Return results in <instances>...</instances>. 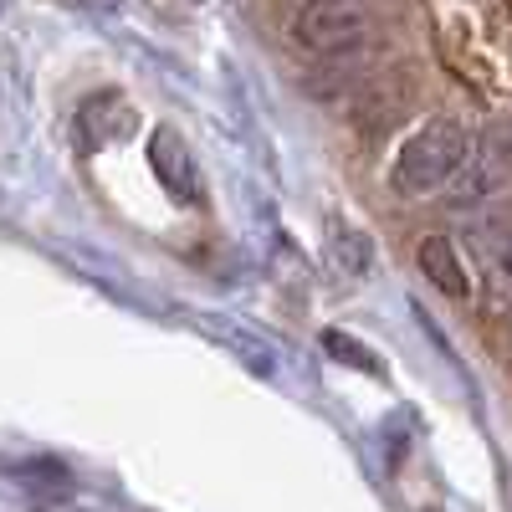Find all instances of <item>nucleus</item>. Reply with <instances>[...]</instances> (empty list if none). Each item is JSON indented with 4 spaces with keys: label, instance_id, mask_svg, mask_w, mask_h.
Segmentation results:
<instances>
[{
    "label": "nucleus",
    "instance_id": "obj_1",
    "mask_svg": "<svg viewBox=\"0 0 512 512\" xmlns=\"http://www.w3.org/2000/svg\"><path fill=\"white\" fill-rule=\"evenodd\" d=\"M466 159H472V134H466L456 118H431L400 144V154L390 164V190L405 195V200L436 195L461 175Z\"/></svg>",
    "mask_w": 512,
    "mask_h": 512
},
{
    "label": "nucleus",
    "instance_id": "obj_2",
    "mask_svg": "<svg viewBox=\"0 0 512 512\" xmlns=\"http://www.w3.org/2000/svg\"><path fill=\"white\" fill-rule=\"evenodd\" d=\"M374 31L369 0H308L297 11V41L318 57H344L359 52Z\"/></svg>",
    "mask_w": 512,
    "mask_h": 512
},
{
    "label": "nucleus",
    "instance_id": "obj_3",
    "mask_svg": "<svg viewBox=\"0 0 512 512\" xmlns=\"http://www.w3.org/2000/svg\"><path fill=\"white\" fill-rule=\"evenodd\" d=\"M507 180H512V139L497 134L482 149H472V159L461 164V175L446 185V200H451V210H477L492 195H502Z\"/></svg>",
    "mask_w": 512,
    "mask_h": 512
},
{
    "label": "nucleus",
    "instance_id": "obj_4",
    "mask_svg": "<svg viewBox=\"0 0 512 512\" xmlns=\"http://www.w3.org/2000/svg\"><path fill=\"white\" fill-rule=\"evenodd\" d=\"M149 169L164 185V195H175V205H200V164L175 128H159L149 139Z\"/></svg>",
    "mask_w": 512,
    "mask_h": 512
},
{
    "label": "nucleus",
    "instance_id": "obj_5",
    "mask_svg": "<svg viewBox=\"0 0 512 512\" xmlns=\"http://www.w3.org/2000/svg\"><path fill=\"white\" fill-rule=\"evenodd\" d=\"M466 246H472L487 287L507 303V297H512V216H487V221H477L472 236H466Z\"/></svg>",
    "mask_w": 512,
    "mask_h": 512
},
{
    "label": "nucleus",
    "instance_id": "obj_6",
    "mask_svg": "<svg viewBox=\"0 0 512 512\" xmlns=\"http://www.w3.org/2000/svg\"><path fill=\"white\" fill-rule=\"evenodd\" d=\"M128 128H134V103L123 93H93L77 108V144L82 149H103V144L123 139Z\"/></svg>",
    "mask_w": 512,
    "mask_h": 512
},
{
    "label": "nucleus",
    "instance_id": "obj_7",
    "mask_svg": "<svg viewBox=\"0 0 512 512\" xmlns=\"http://www.w3.org/2000/svg\"><path fill=\"white\" fill-rule=\"evenodd\" d=\"M415 262H420V277L431 282L436 292H446V297H466V292H472V277H466L451 236H425L420 251H415Z\"/></svg>",
    "mask_w": 512,
    "mask_h": 512
},
{
    "label": "nucleus",
    "instance_id": "obj_8",
    "mask_svg": "<svg viewBox=\"0 0 512 512\" xmlns=\"http://www.w3.org/2000/svg\"><path fill=\"white\" fill-rule=\"evenodd\" d=\"M328 251H333V267L344 272V277H359V272H369V262H374L369 236L354 231V226H344V221H333V231H328Z\"/></svg>",
    "mask_w": 512,
    "mask_h": 512
},
{
    "label": "nucleus",
    "instance_id": "obj_9",
    "mask_svg": "<svg viewBox=\"0 0 512 512\" xmlns=\"http://www.w3.org/2000/svg\"><path fill=\"white\" fill-rule=\"evenodd\" d=\"M323 349L349 354V364H354V369H379V364H374V354H369L364 344H354V338H344V333H323Z\"/></svg>",
    "mask_w": 512,
    "mask_h": 512
}]
</instances>
